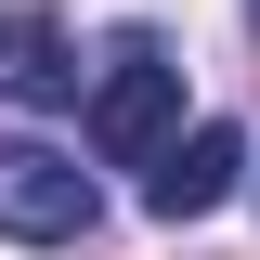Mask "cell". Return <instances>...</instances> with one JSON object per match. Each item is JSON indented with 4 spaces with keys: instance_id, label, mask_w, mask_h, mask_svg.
Wrapping results in <instances>:
<instances>
[{
    "instance_id": "cell-1",
    "label": "cell",
    "mask_w": 260,
    "mask_h": 260,
    "mask_svg": "<svg viewBox=\"0 0 260 260\" xmlns=\"http://www.w3.org/2000/svg\"><path fill=\"white\" fill-rule=\"evenodd\" d=\"M169 143H182V65H169V39H156V26H117L104 91H91V156L156 169Z\"/></svg>"
},
{
    "instance_id": "cell-2",
    "label": "cell",
    "mask_w": 260,
    "mask_h": 260,
    "mask_svg": "<svg viewBox=\"0 0 260 260\" xmlns=\"http://www.w3.org/2000/svg\"><path fill=\"white\" fill-rule=\"evenodd\" d=\"M91 169L65 156V143H0V234L13 247H65V234H91Z\"/></svg>"
},
{
    "instance_id": "cell-3",
    "label": "cell",
    "mask_w": 260,
    "mask_h": 260,
    "mask_svg": "<svg viewBox=\"0 0 260 260\" xmlns=\"http://www.w3.org/2000/svg\"><path fill=\"white\" fill-rule=\"evenodd\" d=\"M234 169H247V130H234V117H195L182 143L143 169V208H156V221H208V208L234 195Z\"/></svg>"
},
{
    "instance_id": "cell-4",
    "label": "cell",
    "mask_w": 260,
    "mask_h": 260,
    "mask_svg": "<svg viewBox=\"0 0 260 260\" xmlns=\"http://www.w3.org/2000/svg\"><path fill=\"white\" fill-rule=\"evenodd\" d=\"M0 91L13 104H65L78 91V52H65L52 13H0Z\"/></svg>"
},
{
    "instance_id": "cell-5",
    "label": "cell",
    "mask_w": 260,
    "mask_h": 260,
    "mask_svg": "<svg viewBox=\"0 0 260 260\" xmlns=\"http://www.w3.org/2000/svg\"><path fill=\"white\" fill-rule=\"evenodd\" d=\"M247 26H260V0H247Z\"/></svg>"
}]
</instances>
